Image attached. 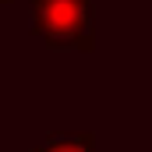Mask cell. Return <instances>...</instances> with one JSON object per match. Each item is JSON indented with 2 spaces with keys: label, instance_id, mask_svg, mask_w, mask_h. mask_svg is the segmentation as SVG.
Here are the masks:
<instances>
[{
  "label": "cell",
  "instance_id": "2",
  "mask_svg": "<svg viewBox=\"0 0 152 152\" xmlns=\"http://www.w3.org/2000/svg\"><path fill=\"white\" fill-rule=\"evenodd\" d=\"M32 152H96V134L92 131H53Z\"/></svg>",
  "mask_w": 152,
  "mask_h": 152
},
{
  "label": "cell",
  "instance_id": "3",
  "mask_svg": "<svg viewBox=\"0 0 152 152\" xmlns=\"http://www.w3.org/2000/svg\"><path fill=\"white\" fill-rule=\"evenodd\" d=\"M0 4H11V0H0Z\"/></svg>",
  "mask_w": 152,
  "mask_h": 152
},
{
  "label": "cell",
  "instance_id": "1",
  "mask_svg": "<svg viewBox=\"0 0 152 152\" xmlns=\"http://www.w3.org/2000/svg\"><path fill=\"white\" fill-rule=\"evenodd\" d=\"M32 36L50 50H96L92 0H32Z\"/></svg>",
  "mask_w": 152,
  "mask_h": 152
}]
</instances>
